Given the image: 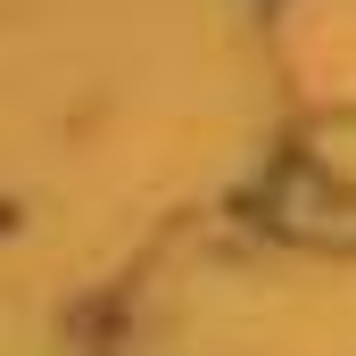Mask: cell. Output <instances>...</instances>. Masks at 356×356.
Masks as SVG:
<instances>
[{"label":"cell","instance_id":"obj_1","mask_svg":"<svg viewBox=\"0 0 356 356\" xmlns=\"http://www.w3.org/2000/svg\"><path fill=\"white\" fill-rule=\"evenodd\" d=\"M273 224L290 241H315V249H356V191L323 182L315 166H290L273 182Z\"/></svg>","mask_w":356,"mask_h":356}]
</instances>
